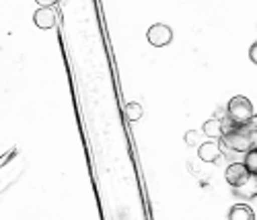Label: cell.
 I'll return each instance as SVG.
<instances>
[{"label": "cell", "mask_w": 257, "mask_h": 220, "mask_svg": "<svg viewBox=\"0 0 257 220\" xmlns=\"http://www.w3.org/2000/svg\"><path fill=\"white\" fill-rule=\"evenodd\" d=\"M125 118H127V122H138L142 118V105L130 101L125 105Z\"/></svg>", "instance_id": "11"}, {"label": "cell", "mask_w": 257, "mask_h": 220, "mask_svg": "<svg viewBox=\"0 0 257 220\" xmlns=\"http://www.w3.org/2000/svg\"><path fill=\"white\" fill-rule=\"evenodd\" d=\"M249 58H251V62L253 64H257V41L251 46V50H249Z\"/></svg>", "instance_id": "13"}, {"label": "cell", "mask_w": 257, "mask_h": 220, "mask_svg": "<svg viewBox=\"0 0 257 220\" xmlns=\"http://www.w3.org/2000/svg\"><path fill=\"white\" fill-rule=\"evenodd\" d=\"M243 163H245L247 171L257 177V146H251V148L245 152V161H243Z\"/></svg>", "instance_id": "10"}, {"label": "cell", "mask_w": 257, "mask_h": 220, "mask_svg": "<svg viewBox=\"0 0 257 220\" xmlns=\"http://www.w3.org/2000/svg\"><path fill=\"white\" fill-rule=\"evenodd\" d=\"M226 118L230 122H234L237 126H249L255 118V112H253V103L243 97V95H237L232 97L226 105Z\"/></svg>", "instance_id": "2"}, {"label": "cell", "mask_w": 257, "mask_h": 220, "mask_svg": "<svg viewBox=\"0 0 257 220\" xmlns=\"http://www.w3.org/2000/svg\"><path fill=\"white\" fill-rule=\"evenodd\" d=\"M222 150L228 148L230 152H247L253 146V132L247 126H239L226 134H222V138L218 140Z\"/></svg>", "instance_id": "1"}, {"label": "cell", "mask_w": 257, "mask_h": 220, "mask_svg": "<svg viewBox=\"0 0 257 220\" xmlns=\"http://www.w3.org/2000/svg\"><path fill=\"white\" fill-rule=\"evenodd\" d=\"M56 19H58V15L52 7H39L33 15V23L39 29H52L56 25Z\"/></svg>", "instance_id": "6"}, {"label": "cell", "mask_w": 257, "mask_h": 220, "mask_svg": "<svg viewBox=\"0 0 257 220\" xmlns=\"http://www.w3.org/2000/svg\"><path fill=\"white\" fill-rule=\"evenodd\" d=\"M183 140H185V144H189V146H200V134L196 130H189L187 134L183 136Z\"/></svg>", "instance_id": "12"}, {"label": "cell", "mask_w": 257, "mask_h": 220, "mask_svg": "<svg viewBox=\"0 0 257 220\" xmlns=\"http://www.w3.org/2000/svg\"><path fill=\"white\" fill-rule=\"evenodd\" d=\"M37 3H39L41 7H52V5L56 3V0H37Z\"/></svg>", "instance_id": "14"}, {"label": "cell", "mask_w": 257, "mask_h": 220, "mask_svg": "<svg viewBox=\"0 0 257 220\" xmlns=\"http://www.w3.org/2000/svg\"><path fill=\"white\" fill-rule=\"evenodd\" d=\"M146 39L155 48H165V46H169V43L173 41V31H171V27L165 25V23H157L153 27H148Z\"/></svg>", "instance_id": "3"}, {"label": "cell", "mask_w": 257, "mask_h": 220, "mask_svg": "<svg viewBox=\"0 0 257 220\" xmlns=\"http://www.w3.org/2000/svg\"><path fill=\"white\" fill-rule=\"evenodd\" d=\"M198 157H200V161H204V163H216L220 157H222V146H220V142L218 140H206V142H202L200 146H198Z\"/></svg>", "instance_id": "4"}, {"label": "cell", "mask_w": 257, "mask_h": 220, "mask_svg": "<svg viewBox=\"0 0 257 220\" xmlns=\"http://www.w3.org/2000/svg\"><path fill=\"white\" fill-rule=\"evenodd\" d=\"M202 134L208 136V138H212V140H220V138H222V120L212 118V120L204 122V126H202Z\"/></svg>", "instance_id": "8"}, {"label": "cell", "mask_w": 257, "mask_h": 220, "mask_svg": "<svg viewBox=\"0 0 257 220\" xmlns=\"http://www.w3.org/2000/svg\"><path fill=\"white\" fill-rule=\"evenodd\" d=\"M249 171H247V167H245V163H230L228 167H226V173H224V177H226V183L230 185V187H237V185H241L247 177H249Z\"/></svg>", "instance_id": "5"}, {"label": "cell", "mask_w": 257, "mask_h": 220, "mask_svg": "<svg viewBox=\"0 0 257 220\" xmlns=\"http://www.w3.org/2000/svg\"><path fill=\"white\" fill-rule=\"evenodd\" d=\"M56 3H60V0H56Z\"/></svg>", "instance_id": "15"}, {"label": "cell", "mask_w": 257, "mask_h": 220, "mask_svg": "<svg viewBox=\"0 0 257 220\" xmlns=\"http://www.w3.org/2000/svg\"><path fill=\"white\" fill-rule=\"evenodd\" d=\"M232 191L237 197H241V200H253V197H257V177L255 175H249L241 185L232 187Z\"/></svg>", "instance_id": "7"}, {"label": "cell", "mask_w": 257, "mask_h": 220, "mask_svg": "<svg viewBox=\"0 0 257 220\" xmlns=\"http://www.w3.org/2000/svg\"><path fill=\"white\" fill-rule=\"evenodd\" d=\"M228 220H255V212L247 204H237L230 208Z\"/></svg>", "instance_id": "9"}]
</instances>
